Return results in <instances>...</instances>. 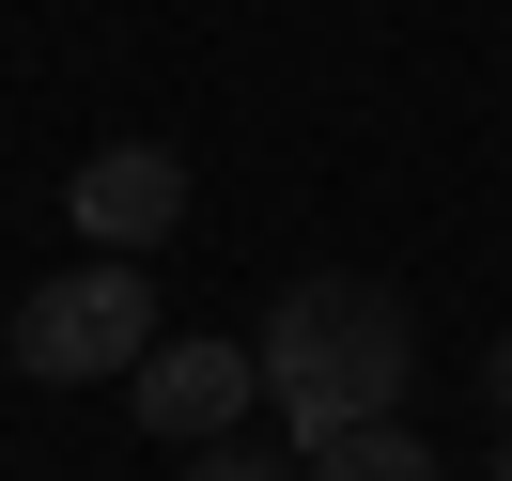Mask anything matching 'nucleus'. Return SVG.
Segmentation results:
<instances>
[{"label":"nucleus","instance_id":"1","mask_svg":"<svg viewBox=\"0 0 512 481\" xmlns=\"http://www.w3.org/2000/svg\"><path fill=\"white\" fill-rule=\"evenodd\" d=\"M404 373H419V326L388 280H295L264 311V404L295 419V450L357 435V419H404Z\"/></svg>","mask_w":512,"mask_h":481},{"label":"nucleus","instance_id":"2","mask_svg":"<svg viewBox=\"0 0 512 481\" xmlns=\"http://www.w3.org/2000/svg\"><path fill=\"white\" fill-rule=\"evenodd\" d=\"M16 342V373L32 388H94V373H140L156 357V280H140L125 249H94V264H63V280L32 295V311L0 326Z\"/></svg>","mask_w":512,"mask_h":481},{"label":"nucleus","instance_id":"3","mask_svg":"<svg viewBox=\"0 0 512 481\" xmlns=\"http://www.w3.org/2000/svg\"><path fill=\"white\" fill-rule=\"evenodd\" d=\"M125 404H140V435H187V450H218L233 419L264 404V342H156L125 373Z\"/></svg>","mask_w":512,"mask_h":481},{"label":"nucleus","instance_id":"4","mask_svg":"<svg viewBox=\"0 0 512 481\" xmlns=\"http://www.w3.org/2000/svg\"><path fill=\"white\" fill-rule=\"evenodd\" d=\"M63 218H78V249H156L187 218V156L171 140H109V156L63 171Z\"/></svg>","mask_w":512,"mask_h":481},{"label":"nucleus","instance_id":"5","mask_svg":"<svg viewBox=\"0 0 512 481\" xmlns=\"http://www.w3.org/2000/svg\"><path fill=\"white\" fill-rule=\"evenodd\" d=\"M311 481H435V435H404V419H357V435L311 450Z\"/></svg>","mask_w":512,"mask_h":481},{"label":"nucleus","instance_id":"6","mask_svg":"<svg viewBox=\"0 0 512 481\" xmlns=\"http://www.w3.org/2000/svg\"><path fill=\"white\" fill-rule=\"evenodd\" d=\"M202 481H295V466H264V450H233V435H218V450H202Z\"/></svg>","mask_w":512,"mask_h":481},{"label":"nucleus","instance_id":"7","mask_svg":"<svg viewBox=\"0 0 512 481\" xmlns=\"http://www.w3.org/2000/svg\"><path fill=\"white\" fill-rule=\"evenodd\" d=\"M481 388H497V419H512V342H497V357H481Z\"/></svg>","mask_w":512,"mask_h":481},{"label":"nucleus","instance_id":"8","mask_svg":"<svg viewBox=\"0 0 512 481\" xmlns=\"http://www.w3.org/2000/svg\"><path fill=\"white\" fill-rule=\"evenodd\" d=\"M497 481H512V435H497Z\"/></svg>","mask_w":512,"mask_h":481}]
</instances>
